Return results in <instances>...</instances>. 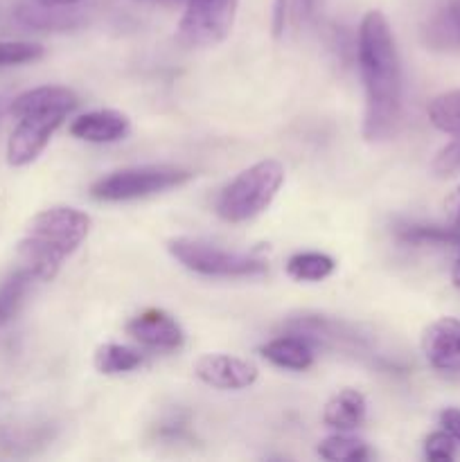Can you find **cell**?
Returning a JSON list of instances; mask_svg holds the SVG:
<instances>
[{
	"label": "cell",
	"mask_w": 460,
	"mask_h": 462,
	"mask_svg": "<svg viewBox=\"0 0 460 462\" xmlns=\"http://www.w3.org/2000/svg\"><path fill=\"white\" fill-rule=\"evenodd\" d=\"M445 210H446V221H449L451 228L460 230V185L449 194V197H446Z\"/></svg>",
	"instance_id": "28"
},
{
	"label": "cell",
	"mask_w": 460,
	"mask_h": 462,
	"mask_svg": "<svg viewBox=\"0 0 460 462\" xmlns=\"http://www.w3.org/2000/svg\"><path fill=\"white\" fill-rule=\"evenodd\" d=\"M32 282H36V280L25 266H18L16 271H12V273L0 282V328L7 325L9 320L18 314L27 291H30Z\"/></svg>",
	"instance_id": "17"
},
{
	"label": "cell",
	"mask_w": 460,
	"mask_h": 462,
	"mask_svg": "<svg viewBox=\"0 0 460 462\" xmlns=\"http://www.w3.org/2000/svg\"><path fill=\"white\" fill-rule=\"evenodd\" d=\"M284 332L298 334L307 338L314 347H332V350L352 352L356 356H377L373 355V343L368 334H361L356 325L345 323L341 319H329L320 314H300L282 325Z\"/></svg>",
	"instance_id": "7"
},
{
	"label": "cell",
	"mask_w": 460,
	"mask_h": 462,
	"mask_svg": "<svg viewBox=\"0 0 460 462\" xmlns=\"http://www.w3.org/2000/svg\"><path fill=\"white\" fill-rule=\"evenodd\" d=\"M318 456L332 462H361L373 456L363 440L352 436H329L318 445Z\"/></svg>",
	"instance_id": "21"
},
{
	"label": "cell",
	"mask_w": 460,
	"mask_h": 462,
	"mask_svg": "<svg viewBox=\"0 0 460 462\" xmlns=\"http://www.w3.org/2000/svg\"><path fill=\"white\" fill-rule=\"evenodd\" d=\"M43 54V45L32 43V41H0V68L39 61Z\"/></svg>",
	"instance_id": "23"
},
{
	"label": "cell",
	"mask_w": 460,
	"mask_h": 462,
	"mask_svg": "<svg viewBox=\"0 0 460 462\" xmlns=\"http://www.w3.org/2000/svg\"><path fill=\"white\" fill-rule=\"evenodd\" d=\"M424 456L433 462L454 460L455 440L445 431V429H442V431L428 433L427 440H424Z\"/></svg>",
	"instance_id": "24"
},
{
	"label": "cell",
	"mask_w": 460,
	"mask_h": 462,
	"mask_svg": "<svg viewBox=\"0 0 460 462\" xmlns=\"http://www.w3.org/2000/svg\"><path fill=\"white\" fill-rule=\"evenodd\" d=\"M167 251L180 266L206 278H255L269 271L262 257L225 251L203 239L174 237L167 242Z\"/></svg>",
	"instance_id": "5"
},
{
	"label": "cell",
	"mask_w": 460,
	"mask_h": 462,
	"mask_svg": "<svg viewBox=\"0 0 460 462\" xmlns=\"http://www.w3.org/2000/svg\"><path fill=\"white\" fill-rule=\"evenodd\" d=\"M422 352L428 365L440 373H460V320L437 319L424 329Z\"/></svg>",
	"instance_id": "11"
},
{
	"label": "cell",
	"mask_w": 460,
	"mask_h": 462,
	"mask_svg": "<svg viewBox=\"0 0 460 462\" xmlns=\"http://www.w3.org/2000/svg\"><path fill=\"white\" fill-rule=\"evenodd\" d=\"M428 41L437 48L460 45V0H449L446 9L428 27Z\"/></svg>",
	"instance_id": "22"
},
{
	"label": "cell",
	"mask_w": 460,
	"mask_h": 462,
	"mask_svg": "<svg viewBox=\"0 0 460 462\" xmlns=\"http://www.w3.org/2000/svg\"><path fill=\"white\" fill-rule=\"evenodd\" d=\"M192 171L179 165H138L111 171L90 185V197L104 203L138 201L192 180Z\"/></svg>",
	"instance_id": "4"
},
{
	"label": "cell",
	"mask_w": 460,
	"mask_h": 462,
	"mask_svg": "<svg viewBox=\"0 0 460 462\" xmlns=\"http://www.w3.org/2000/svg\"><path fill=\"white\" fill-rule=\"evenodd\" d=\"M316 5H318V0H291V9L296 21L298 23L311 21L316 14Z\"/></svg>",
	"instance_id": "29"
},
{
	"label": "cell",
	"mask_w": 460,
	"mask_h": 462,
	"mask_svg": "<svg viewBox=\"0 0 460 462\" xmlns=\"http://www.w3.org/2000/svg\"><path fill=\"white\" fill-rule=\"evenodd\" d=\"M39 5H48V7H75L79 0H34Z\"/></svg>",
	"instance_id": "30"
},
{
	"label": "cell",
	"mask_w": 460,
	"mask_h": 462,
	"mask_svg": "<svg viewBox=\"0 0 460 462\" xmlns=\"http://www.w3.org/2000/svg\"><path fill=\"white\" fill-rule=\"evenodd\" d=\"M433 171L437 176H451L460 171V135L437 153L436 161H433Z\"/></svg>",
	"instance_id": "25"
},
{
	"label": "cell",
	"mask_w": 460,
	"mask_h": 462,
	"mask_svg": "<svg viewBox=\"0 0 460 462\" xmlns=\"http://www.w3.org/2000/svg\"><path fill=\"white\" fill-rule=\"evenodd\" d=\"M400 242L413 244V246H440V244L460 242V230L442 228V226H424V224H401L395 228Z\"/></svg>",
	"instance_id": "20"
},
{
	"label": "cell",
	"mask_w": 460,
	"mask_h": 462,
	"mask_svg": "<svg viewBox=\"0 0 460 462\" xmlns=\"http://www.w3.org/2000/svg\"><path fill=\"white\" fill-rule=\"evenodd\" d=\"M365 413H368L365 397L354 388H345L325 404L323 422L327 427L338 429V431H352V429L363 424Z\"/></svg>",
	"instance_id": "15"
},
{
	"label": "cell",
	"mask_w": 460,
	"mask_h": 462,
	"mask_svg": "<svg viewBox=\"0 0 460 462\" xmlns=\"http://www.w3.org/2000/svg\"><path fill=\"white\" fill-rule=\"evenodd\" d=\"M66 111H39L18 117L16 129L7 140V162L12 167H25L34 162L48 147L54 131L66 122Z\"/></svg>",
	"instance_id": "8"
},
{
	"label": "cell",
	"mask_w": 460,
	"mask_h": 462,
	"mask_svg": "<svg viewBox=\"0 0 460 462\" xmlns=\"http://www.w3.org/2000/svg\"><path fill=\"white\" fill-rule=\"evenodd\" d=\"M451 280H454L455 287L460 289V253H458V257H455V264H454V273H451Z\"/></svg>",
	"instance_id": "32"
},
{
	"label": "cell",
	"mask_w": 460,
	"mask_h": 462,
	"mask_svg": "<svg viewBox=\"0 0 460 462\" xmlns=\"http://www.w3.org/2000/svg\"><path fill=\"white\" fill-rule=\"evenodd\" d=\"M79 104L75 90L68 86H39V88H30L25 93L16 95L9 102V113L14 117H23L27 113L39 111H66L72 113Z\"/></svg>",
	"instance_id": "13"
},
{
	"label": "cell",
	"mask_w": 460,
	"mask_h": 462,
	"mask_svg": "<svg viewBox=\"0 0 460 462\" xmlns=\"http://www.w3.org/2000/svg\"><path fill=\"white\" fill-rule=\"evenodd\" d=\"M131 120L120 111L113 108H97L84 116L75 117L70 122V135L77 140L93 144H111L120 143L129 135Z\"/></svg>",
	"instance_id": "12"
},
{
	"label": "cell",
	"mask_w": 460,
	"mask_h": 462,
	"mask_svg": "<svg viewBox=\"0 0 460 462\" xmlns=\"http://www.w3.org/2000/svg\"><path fill=\"white\" fill-rule=\"evenodd\" d=\"M90 217L70 206H54L32 217L25 237L18 242V257L36 282H50L63 262L84 244Z\"/></svg>",
	"instance_id": "2"
},
{
	"label": "cell",
	"mask_w": 460,
	"mask_h": 462,
	"mask_svg": "<svg viewBox=\"0 0 460 462\" xmlns=\"http://www.w3.org/2000/svg\"><path fill=\"white\" fill-rule=\"evenodd\" d=\"M289 7H291V0H275L273 3V21H271V30H273L275 39H280V36L284 34Z\"/></svg>",
	"instance_id": "26"
},
{
	"label": "cell",
	"mask_w": 460,
	"mask_h": 462,
	"mask_svg": "<svg viewBox=\"0 0 460 462\" xmlns=\"http://www.w3.org/2000/svg\"><path fill=\"white\" fill-rule=\"evenodd\" d=\"M334 269H336V262L325 253L316 251L296 253L287 262V275L298 282H320V280L329 278Z\"/></svg>",
	"instance_id": "18"
},
{
	"label": "cell",
	"mask_w": 460,
	"mask_h": 462,
	"mask_svg": "<svg viewBox=\"0 0 460 462\" xmlns=\"http://www.w3.org/2000/svg\"><path fill=\"white\" fill-rule=\"evenodd\" d=\"M440 427L454 438L455 442H460V409H445L440 413Z\"/></svg>",
	"instance_id": "27"
},
{
	"label": "cell",
	"mask_w": 460,
	"mask_h": 462,
	"mask_svg": "<svg viewBox=\"0 0 460 462\" xmlns=\"http://www.w3.org/2000/svg\"><path fill=\"white\" fill-rule=\"evenodd\" d=\"M356 59L365 93L363 138L368 143H382L400 122L401 63L391 23L379 9L361 18Z\"/></svg>",
	"instance_id": "1"
},
{
	"label": "cell",
	"mask_w": 460,
	"mask_h": 462,
	"mask_svg": "<svg viewBox=\"0 0 460 462\" xmlns=\"http://www.w3.org/2000/svg\"><path fill=\"white\" fill-rule=\"evenodd\" d=\"M143 355L129 346H120V343H104L95 350V370L102 374H126L133 373L143 365Z\"/></svg>",
	"instance_id": "16"
},
{
	"label": "cell",
	"mask_w": 460,
	"mask_h": 462,
	"mask_svg": "<svg viewBox=\"0 0 460 462\" xmlns=\"http://www.w3.org/2000/svg\"><path fill=\"white\" fill-rule=\"evenodd\" d=\"M198 382L219 391H244L260 377V368L253 361L235 355H203L194 361Z\"/></svg>",
	"instance_id": "9"
},
{
	"label": "cell",
	"mask_w": 460,
	"mask_h": 462,
	"mask_svg": "<svg viewBox=\"0 0 460 462\" xmlns=\"http://www.w3.org/2000/svg\"><path fill=\"white\" fill-rule=\"evenodd\" d=\"M138 3H147V5H161V7H179V5H183L185 0H138Z\"/></svg>",
	"instance_id": "31"
},
{
	"label": "cell",
	"mask_w": 460,
	"mask_h": 462,
	"mask_svg": "<svg viewBox=\"0 0 460 462\" xmlns=\"http://www.w3.org/2000/svg\"><path fill=\"white\" fill-rule=\"evenodd\" d=\"M428 120L442 134H449L454 138L460 135V88L446 90L428 102Z\"/></svg>",
	"instance_id": "19"
},
{
	"label": "cell",
	"mask_w": 460,
	"mask_h": 462,
	"mask_svg": "<svg viewBox=\"0 0 460 462\" xmlns=\"http://www.w3.org/2000/svg\"><path fill=\"white\" fill-rule=\"evenodd\" d=\"M284 183V165L273 158L239 171L216 199V215L228 224L255 219L278 197Z\"/></svg>",
	"instance_id": "3"
},
{
	"label": "cell",
	"mask_w": 460,
	"mask_h": 462,
	"mask_svg": "<svg viewBox=\"0 0 460 462\" xmlns=\"http://www.w3.org/2000/svg\"><path fill=\"white\" fill-rule=\"evenodd\" d=\"M126 334L140 346L161 352H174L183 346L185 334L179 320L162 310H144L126 323Z\"/></svg>",
	"instance_id": "10"
},
{
	"label": "cell",
	"mask_w": 460,
	"mask_h": 462,
	"mask_svg": "<svg viewBox=\"0 0 460 462\" xmlns=\"http://www.w3.org/2000/svg\"><path fill=\"white\" fill-rule=\"evenodd\" d=\"M179 41L188 48H212L233 30L239 0H185Z\"/></svg>",
	"instance_id": "6"
},
{
	"label": "cell",
	"mask_w": 460,
	"mask_h": 462,
	"mask_svg": "<svg viewBox=\"0 0 460 462\" xmlns=\"http://www.w3.org/2000/svg\"><path fill=\"white\" fill-rule=\"evenodd\" d=\"M260 355L269 364L278 365V368L302 373V370L311 368V364H314L316 347L307 338L298 337V334L284 332L282 337H275L271 341H266L260 347Z\"/></svg>",
	"instance_id": "14"
},
{
	"label": "cell",
	"mask_w": 460,
	"mask_h": 462,
	"mask_svg": "<svg viewBox=\"0 0 460 462\" xmlns=\"http://www.w3.org/2000/svg\"><path fill=\"white\" fill-rule=\"evenodd\" d=\"M3 111H5V102H3V99H0V116H3Z\"/></svg>",
	"instance_id": "33"
}]
</instances>
